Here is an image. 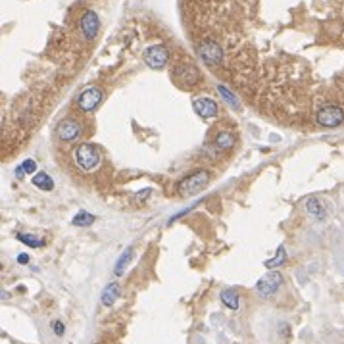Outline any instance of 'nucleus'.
Returning a JSON list of instances; mask_svg holds the SVG:
<instances>
[{"label":"nucleus","mask_w":344,"mask_h":344,"mask_svg":"<svg viewBox=\"0 0 344 344\" xmlns=\"http://www.w3.org/2000/svg\"><path fill=\"white\" fill-rule=\"evenodd\" d=\"M100 160V152L92 143H81L75 148V164L85 172H92L94 168H98Z\"/></svg>","instance_id":"f257e3e1"},{"label":"nucleus","mask_w":344,"mask_h":344,"mask_svg":"<svg viewBox=\"0 0 344 344\" xmlns=\"http://www.w3.org/2000/svg\"><path fill=\"white\" fill-rule=\"evenodd\" d=\"M210 179H212V175H210L208 170H198V172L186 175L185 179L179 183V190L183 194H194V192L202 190L204 186H208Z\"/></svg>","instance_id":"f03ea898"},{"label":"nucleus","mask_w":344,"mask_h":344,"mask_svg":"<svg viewBox=\"0 0 344 344\" xmlns=\"http://www.w3.org/2000/svg\"><path fill=\"white\" fill-rule=\"evenodd\" d=\"M316 121L321 127H339L344 121V112L339 106H323L316 114Z\"/></svg>","instance_id":"7ed1b4c3"},{"label":"nucleus","mask_w":344,"mask_h":344,"mask_svg":"<svg viewBox=\"0 0 344 344\" xmlns=\"http://www.w3.org/2000/svg\"><path fill=\"white\" fill-rule=\"evenodd\" d=\"M102 98H104V92L98 86H88L77 96V106L83 112H92V110H96L100 106Z\"/></svg>","instance_id":"20e7f679"},{"label":"nucleus","mask_w":344,"mask_h":344,"mask_svg":"<svg viewBox=\"0 0 344 344\" xmlns=\"http://www.w3.org/2000/svg\"><path fill=\"white\" fill-rule=\"evenodd\" d=\"M283 281H285V277H283L281 273L271 271V273H267L265 277H261V279H259L258 285H256V290H258L259 296L269 298V296H273V294L277 292V288L283 285Z\"/></svg>","instance_id":"39448f33"},{"label":"nucleus","mask_w":344,"mask_h":344,"mask_svg":"<svg viewBox=\"0 0 344 344\" xmlns=\"http://www.w3.org/2000/svg\"><path fill=\"white\" fill-rule=\"evenodd\" d=\"M143 58H144V64H146V66H150V68H154V70H160V68H164V66L168 64L170 52H168V48L162 46V44H152V46H148V48L144 50Z\"/></svg>","instance_id":"423d86ee"},{"label":"nucleus","mask_w":344,"mask_h":344,"mask_svg":"<svg viewBox=\"0 0 344 344\" xmlns=\"http://www.w3.org/2000/svg\"><path fill=\"white\" fill-rule=\"evenodd\" d=\"M198 56L204 60V64L217 66L223 60V48L215 43V41H202L198 44Z\"/></svg>","instance_id":"0eeeda50"},{"label":"nucleus","mask_w":344,"mask_h":344,"mask_svg":"<svg viewBox=\"0 0 344 344\" xmlns=\"http://www.w3.org/2000/svg\"><path fill=\"white\" fill-rule=\"evenodd\" d=\"M56 131H58V139L62 143H73L81 135V125L75 119H72V117H66V119H62L58 123Z\"/></svg>","instance_id":"6e6552de"},{"label":"nucleus","mask_w":344,"mask_h":344,"mask_svg":"<svg viewBox=\"0 0 344 344\" xmlns=\"http://www.w3.org/2000/svg\"><path fill=\"white\" fill-rule=\"evenodd\" d=\"M79 25H81V33L85 35L86 39H94L98 35V29H100V19H98V15L94 14V12L88 10V12L83 14Z\"/></svg>","instance_id":"1a4fd4ad"},{"label":"nucleus","mask_w":344,"mask_h":344,"mask_svg":"<svg viewBox=\"0 0 344 344\" xmlns=\"http://www.w3.org/2000/svg\"><path fill=\"white\" fill-rule=\"evenodd\" d=\"M192 108L194 112L200 115V117H214L217 115V104L210 98H196L192 102Z\"/></svg>","instance_id":"9d476101"},{"label":"nucleus","mask_w":344,"mask_h":344,"mask_svg":"<svg viewBox=\"0 0 344 344\" xmlns=\"http://www.w3.org/2000/svg\"><path fill=\"white\" fill-rule=\"evenodd\" d=\"M119 294H121L119 283H110L108 287L104 288V292H102V304L104 306H114L115 300L119 298Z\"/></svg>","instance_id":"9b49d317"},{"label":"nucleus","mask_w":344,"mask_h":344,"mask_svg":"<svg viewBox=\"0 0 344 344\" xmlns=\"http://www.w3.org/2000/svg\"><path fill=\"white\" fill-rule=\"evenodd\" d=\"M131 261H133V246H127V248L123 250V254L119 256V259L115 261V269H114L115 275H123Z\"/></svg>","instance_id":"f8f14e48"},{"label":"nucleus","mask_w":344,"mask_h":344,"mask_svg":"<svg viewBox=\"0 0 344 344\" xmlns=\"http://www.w3.org/2000/svg\"><path fill=\"white\" fill-rule=\"evenodd\" d=\"M33 185L37 188H41L44 192H50L54 190V181L50 179V175H46L44 172H39L37 175H33Z\"/></svg>","instance_id":"ddd939ff"},{"label":"nucleus","mask_w":344,"mask_h":344,"mask_svg":"<svg viewBox=\"0 0 344 344\" xmlns=\"http://www.w3.org/2000/svg\"><path fill=\"white\" fill-rule=\"evenodd\" d=\"M214 143L217 148L227 150V148H231V146L235 144V137H233V133H229V131H219V133L215 135Z\"/></svg>","instance_id":"4468645a"},{"label":"nucleus","mask_w":344,"mask_h":344,"mask_svg":"<svg viewBox=\"0 0 344 344\" xmlns=\"http://www.w3.org/2000/svg\"><path fill=\"white\" fill-rule=\"evenodd\" d=\"M219 298H221V302H223V304H225L229 310H239V294H237L235 290H231V288L221 290Z\"/></svg>","instance_id":"2eb2a0df"},{"label":"nucleus","mask_w":344,"mask_h":344,"mask_svg":"<svg viewBox=\"0 0 344 344\" xmlns=\"http://www.w3.org/2000/svg\"><path fill=\"white\" fill-rule=\"evenodd\" d=\"M96 221V215L88 214V212H79L77 215H73L72 223L75 227H88V225H92Z\"/></svg>","instance_id":"dca6fc26"},{"label":"nucleus","mask_w":344,"mask_h":344,"mask_svg":"<svg viewBox=\"0 0 344 344\" xmlns=\"http://www.w3.org/2000/svg\"><path fill=\"white\" fill-rule=\"evenodd\" d=\"M306 210H308V214H312V215H316V217H325V208H323V204L317 200V198H308L306 200Z\"/></svg>","instance_id":"f3484780"},{"label":"nucleus","mask_w":344,"mask_h":344,"mask_svg":"<svg viewBox=\"0 0 344 344\" xmlns=\"http://www.w3.org/2000/svg\"><path fill=\"white\" fill-rule=\"evenodd\" d=\"M285 261H287V252H285V246L281 244V246H279V250H277V254H275V258H271V259H267V261H265V267H267V269H273V267L283 265Z\"/></svg>","instance_id":"a211bd4d"},{"label":"nucleus","mask_w":344,"mask_h":344,"mask_svg":"<svg viewBox=\"0 0 344 344\" xmlns=\"http://www.w3.org/2000/svg\"><path fill=\"white\" fill-rule=\"evenodd\" d=\"M177 73L181 75V81H183V83H188V85H190V83H194V81L198 79V72H196L194 68H190V66L179 68V70H177Z\"/></svg>","instance_id":"6ab92c4d"},{"label":"nucleus","mask_w":344,"mask_h":344,"mask_svg":"<svg viewBox=\"0 0 344 344\" xmlns=\"http://www.w3.org/2000/svg\"><path fill=\"white\" fill-rule=\"evenodd\" d=\"M17 239H19V243L27 244L31 248H39V246H43V239H35V235H25V233H19L17 235Z\"/></svg>","instance_id":"aec40b11"},{"label":"nucleus","mask_w":344,"mask_h":344,"mask_svg":"<svg viewBox=\"0 0 344 344\" xmlns=\"http://www.w3.org/2000/svg\"><path fill=\"white\" fill-rule=\"evenodd\" d=\"M219 92L223 94V98H225V100L229 102V104H231V106H233V108H239V102H237V98H235V96L231 94V92H229V90H227V88H225V86H219Z\"/></svg>","instance_id":"412c9836"},{"label":"nucleus","mask_w":344,"mask_h":344,"mask_svg":"<svg viewBox=\"0 0 344 344\" xmlns=\"http://www.w3.org/2000/svg\"><path fill=\"white\" fill-rule=\"evenodd\" d=\"M21 168H23V172L27 173V175H33V173L37 172V164H35V160L27 158L23 164H21Z\"/></svg>","instance_id":"4be33fe9"},{"label":"nucleus","mask_w":344,"mask_h":344,"mask_svg":"<svg viewBox=\"0 0 344 344\" xmlns=\"http://www.w3.org/2000/svg\"><path fill=\"white\" fill-rule=\"evenodd\" d=\"M52 331H54V335H56V337H62V335H64V323H62V321H54V323H52Z\"/></svg>","instance_id":"5701e85b"},{"label":"nucleus","mask_w":344,"mask_h":344,"mask_svg":"<svg viewBox=\"0 0 344 344\" xmlns=\"http://www.w3.org/2000/svg\"><path fill=\"white\" fill-rule=\"evenodd\" d=\"M29 254H19L17 256V263H21V265H25V263H29Z\"/></svg>","instance_id":"b1692460"},{"label":"nucleus","mask_w":344,"mask_h":344,"mask_svg":"<svg viewBox=\"0 0 344 344\" xmlns=\"http://www.w3.org/2000/svg\"><path fill=\"white\" fill-rule=\"evenodd\" d=\"M148 194H150V188H144V192H141V194H139L137 198H139V200H144V198H146Z\"/></svg>","instance_id":"393cba45"}]
</instances>
